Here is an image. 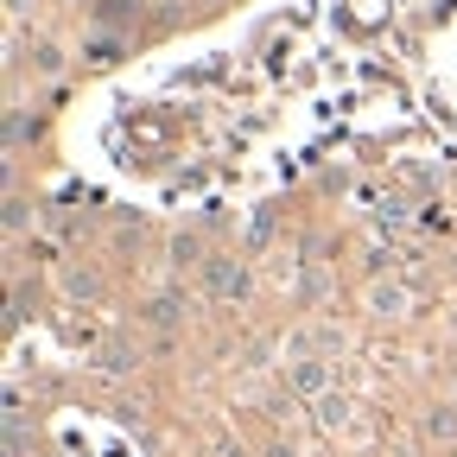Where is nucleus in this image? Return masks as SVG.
Masks as SVG:
<instances>
[{
  "label": "nucleus",
  "instance_id": "1",
  "mask_svg": "<svg viewBox=\"0 0 457 457\" xmlns=\"http://www.w3.org/2000/svg\"><path fill=\"white\" fill-rule=\"evenodd\" d=\"M248 261H236V254H210L204 261V293L216 299V305H236V299H248Z\"/></svg>",
  "mask_w": 457,
  "mask_h": 457
},
{
  "label": "nucleus",
  "instance_id": "2",
  "mask_svg": "<svg viewBox=\"0 0 457 457\" xmlns=\"http://www.w3.org/2000/svg\"><path fill=\"white\" fill-rule=\"evenodd\" d=\"M286 387L305 394V400H324V394H330V362H324V356H299L293 369H286Z\"/></svg>",
  "mask_w": 457,
  "mask_h": 457
},
{
  "label": "nucleus",
  "instance_id": "3",
  "mask_svg": "<svg viewBox=\"0 0 457 457\" xmlns=\"http://www.w3.org/2000/svg\"><path fill=\"white\" fill-rule=\"evenodd\" d=\"M26 140H38V114L13 102V108H7V165H13V159L26 153Z\"/></svg>",
  "mask_w": 457,
  "mask_h": 457
},
{
  "label": "nucleus",
  "instance_id": "4",
  "mask_svg": "<svg viewBox=\"0 0 457 457\" xmlns=\"http://www.w3.org/2000/svg\"><path fill=\"white\" fill-rule=\"evenodd\" d=\"M407 305H413L407 286H394V279H387V286H381V279L369 286V312H375V318H407Z\"/></svg>",
  "mask_w": 457,
  "mask_h": 457
},
{
  "label": "nucleus",
  "instance_id": "5",
  "mask_svg": "<svg viewBox=\"0 0 457 457\" xmlns=\"http://www.w3.org/2000/svg\"><path fill=\"white\" fill-rule=\"evenodd\" d=\"M32 216H38V210H32V204H26L20 191H7V216H0V228H7V242H20V236H26V228H32Z\"/></svg>",
  "mask_w": 457,
  "mask_h": 457
},
{
  "label": "nucleus",
  "instance_id": "6",
  "mask_svg": "<svg viewBox=\"0 0 457 457\" xmlns=\"http://www.w3.org/2000/svg\"><path fill=\"white\" fill-rule=\"evenodd\" d=\"M140 318H146L153 330H171V324H179V318H185V299H179V293H159V299H153V305H146Z\"/></svg>",
  "mask_w": 457,
  "mask_h": 457
},
{
  "label": "nucleus",
  "instance_id": "7",
  "mask_svg": "<svg viewBox=\"0 0 457 457\" xmlns=\"http://www.w3.org/2000/svg\"><path fill=\"white\" fill-rule=\"evenodd\" d=\"M350 413H356V407H350L343 394H324V400H318V426H324V432H343V426H350Z\"/></svg>",
  "mask_w": 457,
  "mask_h": 457
},
{
  "label": "nucleus",
  "instance_id": "8",
  "mask_svg": "<svg viewBox=\"0 0 457 457\" xmlns=\"http://www.w3.org/2000/svg\"><path fill=\"white\" fill-rule=\"evenodd\" d=\"M273 222H279V210H273V204H261V210H254V222H248V254H261V248L273 242Z\"/></svg>",
  "mask_w": 457,
  "mask_h": 457
},
{
  "label": "nucleus",
  "instance_id": "9",
  "mask_svg": "<svg viewBox=\"0 0 457 457\" xmlns=\"http://www.w3.org/2000/svg\"><path fill=\"white\" fill-rule=\"evenodd\" d=\"M171 267H179V273L197 267V273H204V242H197V236H171Z\"/></svg>",
  "mask_w": 457,
  "mask_h": 457
},
{
  "label": "nucleus",
  "instance_id": "10",
  "mask_svg": "<svg viewBox=\"0 0 457 457\" xmlns=\"http://www.w3.org/2000/svg\"><path fill=\"white\" fill-rule=\"evenodd\" d=\"M57 71H64V51H57L51 38H38L32 45V77H57Z\"/></svg>",
  "mask_w": 457,
  "mask_h": 457
},
{
  "label": "nucleus",
  "instance_id": "11",
  "mask_svg": "<svg viewBox=\"0 0 457 457\" xmlns=\"http://www.w3.org/2000/svg\"><path fill=\"white\" fill-rule=\"evenodd\" d=\"M426 432H432L438 445H457V407H432V420H426Z\"/></svg>",
  "mask_w": 457,
  "mask_h": 457
},
{
  "label": "nucleus",
  "instance_id": "12",
  "mask_svg": "<svg viewBox=\"0 0 457 457\" xmlns=\"http://www.w3.org/2000/svg\"><path fill=\"white\" fill-rule=\"evenodd\" d=\"M83 57H89L96 71H108L114 57H121V38H89V45H83Z\"/></svg>",
  "mask_w": 457,
  "mask_h": 457
},
{
  "label": "nucleus",
  "instance_id": "13",
  "mask_svg": "<svg viewBox=\"0 0 457 457\" xmlns=\"http://www.w3.org/2000/svg\"><path fill=\"white\" fill-rule=\"evenodd\" d=\"M64 286H71V299H96V293H102V279H96L89 267H71V273H64Z\"/></svg>",
  "mask_w": 457,
  "mask_h": 457
},
{
  "label": "nucleus",
  "instance_id": "14",
  "mask_svg": "<svg viewBox=\"0 0 457 457\" xmlns=\"http://www.w3.org/2000/svg\"><path fill=\"white\" fill-rule=\"evenodd\" d=\"M20 64H26V32L7 26V71H20Z\"/></svg>",
  "mask_w": 457,
  "mask_h": 457
},
{
  "label": "nucleus",
  "instance_id": "15",
  "mask_svg": "<svg viewBox=\"0 0 457 457\" xmlns=\"http://www.w3.org/2000/svg\"><path fill=\"white\" fill-rule=\"evenodd\" d=\"M375 228H407V210H400V204H381V210H375Z\"/></svg>",
  "mask_w": 457,
  "mask_h": 457
},
{
  "label": "nucleus",
  "instance_id": "16",
  "mask_svg": "<svg viewBox=\"0 0 457 457\" xmlns=\"http://www.w3.org/2000/svg\"><path fill=\"white\" fill-rule=\"evenodd\" d=\"M32 7H38V0H7V26H20V20H26Z\"/></svg>",
  "mask_w": 457,
  "mask_h": 457
},
{
  "label": "nucleus",
  "instance_id": "17",
  "mask_svg": "<svg viewBox=\"0 0 457 457\" xmlns=\"http://www.w3.org/2000/svg\"><path fill=\"white\" fill-rule=\"evenodd\" d=\"M267 457H299V445H286V438H279V445H267Z\"/></svg>",
  "mask_w": 457,
  "mask_h": 457
}]
</instances>
